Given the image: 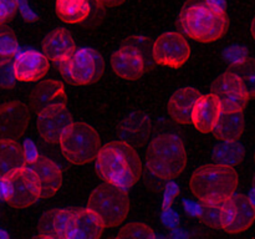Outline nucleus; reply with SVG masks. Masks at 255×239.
I'll list each match as a JSON object with an SVG mask.
<instances>
[{
    "label": "nucleus",
    "mask_w": 255,
    "mask_h": 239,
    "mask_svg": "<svg viewBox=\"0 0 255 239\" xmlns=\"http://www.w3.org/2000/svg\"><path fill=\"white\" fill-rule=\"evenodd\" d=\"M74 209L54 208L42 214L39 223V238L67 239Z\"/></svg>",
    "instance_id": "f3484780"
},
{
    "label": "nucleus",
    "mask_w": 255,
    "mask_h": 239,
    "mask_svg": "<svg viewBox=\"0 0 255 239\" xmlns=\"http://www.w3.org/2000/svg\"><path fill=\"white\" fill-rule=\"evenodd\" d=\"M87 207L99 216L106 228H112L124 223L128 217L129 197L127 189L106 182L91 192Z\"/></svg>",
    "instance_id": "423d86ee"
},
{
    "label": "nucleus",
    "mask_w": 255,
    "mask_h": 239,
    "mask_svg": "<svg viewBox=\"0 0 255 239\" xmlns=\"http://www.w3.org/2000/svg\"><path fill=\"white\" fill-rule=\"evenodd\" d=\"M95 162L97 173L105 182L124 189L133 187L141 178L142 162L138 152L124 139L102 146Z\"/></svg>",
    "instance_id": "f03ea898"
},
{
    "label": "nucleus",
    "mask_w": 255,
    "mask_h": 239,
    "mask_svg": "<svg viewBox=\"0 0 255 239\" xmlns=\"http://www.w3.org/2000/svg\"><path fill=\"white\" fill-rule=\"evenodd\" d=\"M26 162V153L16 139L0 138V178L24 167Z\"/></svg>",
    "instance_id": "5701e85b"
},
{
    "label": "nucleus",
    "mask_w": 255,
    "mask_h": 239,
    "mask_svg": "<svg viewBox=\"0 0 255 239\" xmlns=\"http://www.w3.org/2000/svg\"><path fill=\"white\" fill-rule=\"evenodd\" d=\"M6 62H9V60H7V59H5V57L2 56V55H1V52H0V65H2V64H6Z\"/></svg>",
    "instance_id": "f704fd0d"
},
{
    "label": "nucleus",
    "mask_w": 255,
    "mask_h": 239,
    "mask_svg": "<svg viewBox=\"0 0 255 239\" xmlns=\"http://www.w3.org/2000/svg\"><path fill=\"white\" fill-rule=\"evenodd\" d=\"M254 161H255V153H254Z\"/></svg>",
    "instance_id": "c9c22d12"
},
{
    "label": "nucleus",
    "mask_w": 255,
    "mask_h": 239,
    "mask_svg": "<svg viewBox=\"0 0 255 239\" xmlns=\"http://www.w3.org/2000/svg\"><path fill=\"white\" fill-rule=\"evenodd\" d=\"M76 50L72 35L64 27L54 30L42 41V51L51 61L57 62L67 59Z\"/></svg>",
    "instance_id": "4be33fe9"
},
{
    "label": "nucleus",
    "mask_w": 255,
    "mask_h": 239,
    "mask_svg": "<svg viewBox=\"0 0 255 239\" xmlns=\"http://www.w3.org/2000/svg\"><path fill=\"white\" fill-rule=\"evenodd\" d=\"M64 79L72 85H90L101 79L105 70L104 59L91 47L76 49L67 59L57 62Z\"/></svg>",
    "instance_id": "6e6552de"
},
{
    "label": "nucleus",
    "mask_w": 255,
    "mask_h": 239,
    "mask_svg": "<svg viewBox=\"0 0 255 239\" xmlns=\"http://www.w3.org/2000/svg\"><path fill=\"white\" fill-rule=\"evenodd\" d=\"M72 122L71 114L66 104H52L37 112L36 131L44 141L55 143L59 142L60 134Z\"/></svg>",
    "instance_id": "f8f14e48"
},
{
    "label": "nucleus",
    "mask_w": 255,
    "mask_h": 239,
    "mask_svg": "<svg viewBox=\"0 0 255 239\" xmlns=\"http://www.w3.org/2000/svg\"><path fill=\"white\" fill-rule=\"evenodd\" d=\"M156 237L157 236L153 229L148 224L142 223V222H134V223L127 224L117 234V238L120 239H153Z\"/></svg>",
    "instance_id": "c85d7f7f"
},
{
    "label": "nucleus",
    "mask_w": 255,
    "mask_h": 239,
    "mask_svg": "<svg viewBox=\"0 0 255 239\" xmlns=\"http://www.w3.org/2000/svg\"><path fill=\"white\" fill-rule=\"evenodd\" d=\"M239 176L232 166L208 163L192 173L189 188L202 204L223 203L236 194Z\"/></svg>",
    "instance_id": "7ed1b4c3"
},
{
    "label": "nucleus",
    "mask_w": 255,
    "mask_h": 239,
    "mask_svg": "<svg viewBox=\"0 0 255 239\" xmlns=\"http://www.w3.org/2000/svg\"><path fill=\"white\" fill-rule=\"evenodd\" d=\"M231 70L234 74H237V76L243 82L249 99H255V59L243 57L233 62Z\"/></svg>",
    "instance_id": "bb28decb"
},
{
    "label": "nucleus",
    "mask_w": 255,
    "mask_h": 239,
    "mask_svg": "<svg viewBox=\"0 0 255 239\" xmlns=\"http://www.w3.org/2000/svg\"><path fill=\"white\" fill-rule=\"evenodd\" d=\"M66 92L62 82L57 80H44L32 87L30 102L34 111L40 112L52 104H66Z\"/></svg>",
    "instance_id": "412c9836"
},
{
    "label": "nucleus",
    "mask_w": 255,
    "mask_h": 239,
    "mask_svg": "<svg viewBox=\"0 0 255 239\" xmlns=\"http://www.w3.org/2000/svg\"><path fill=\"white\" fill-rule=\"evenodd\" d=\"M56 14L66 24H80L89 17L91 5L89 0H56Z\"/></svg>",
    "instance_id": "393cba45"
},
{
    "label": "nucleus",
    "mask_w": 255,
    "mask_h": 239,
    "mask_svg": "<svg viewBox=\"0 0 255 239\" xmlns=\"http://www.w3.org/2000/svg\"><path fill=\"white\" fill-rule=\"evenodd\" d=\"M186 146L179 136L163 133L154 137L146 152V166L157 178L169 181L177 178L186 169Z\"/></svg>",
    "instance_id": "20e7f679"
},
{
    "label": "nucleus",
    "mask_w": 255,
    "mask_h": 239,
    "mask_svg": "<svg viewBox=\"0 0 255 239\" xmlns=\"http://www.w3.org/2000/svg\"><path fill=\"white\" fill-rule=\"evenodd\" d=\"M36 173L41 186V198H50L59 191L62 183V172L57 163L45 156H37L36 158L26 162Z\"/></svg>",
    "instance_id": "dca6fc26"
},
{
    "label": "nucleus",
    "mask_w": 255,
    "mask_h": 239,
    "mask_svg": "<svg viewBox=\"0 0 255 239\" xmlns=\"http://www.w3.org/2000/svg\"><path fill=\"white\" fill-rule=\"evenodd\" d=\"M59 144L65 159L77 166L95 161L101 148L97 131L85 122L72 121L60 134Z\"/></svg>",
    "instance_id": "39448f33"
},
{
    "label": "nucleus",
    "mask_w": 255,
    "mask_h": 239,
    "mask_svg": "<svg viewBox=\"0 0 255 239\" xmlns=\"http://www.w3.org/2000/svg\"><path fill=\"white\" fill-rule=\"evenodd\" d=\"M19 9V0H0V26L9 21Z\"/></svg>",
    "instance_id": "7c9ffc66"
},
{
    "label": "nucleus",
    "mask_w": 255,
    "mask_h": 239,
    "mask_svg": "<svg viewBox=\"0 0 255 239\" xmlns=\"http://www.w3.org/2000/svg\"><path fill=\"white\" fill-rule=\"evenodd\" d=\"M92 1L101 9H107V7L119 6V5L124 4L126 0H92Z\"/></svg>",
    "instance_id": "2f4dec72"
},
{
    "label": "nucleus",
    "mask_w": 255,
    "mask_h": 239,
    "mask_svg": "<svg viewBox=\"0 0 255 239\" xmlns=\"http://www.w3.org/2000/svg\"><path fill=\"white\" fill-rule=\"evenodd\" d=\"M105 228L106 227L99 216L89 207L74 209V218L67 238L97 239L102 236Z\"/></svg>",
    "instance_id": "6ab92c4d"
},
{
    "label": "nucleus",
    "mask_w": 255,
    "mask_h": 239,
    "mask_svg": "<svg viewBox=\"0 0 255 239\" xmlns=\"http://www.w3.org/2000/svg\"><path fill=\"white\" fill-rule=\"evenodd\" d=\"M244 131L243 112H223L214 126L213 133L217 139L223 142H236Z\"/></svg>",
    "instance_id": "b1692460"
},
{
    "label": "nucleus",
    "mask_w": 255,
    "mask_h": 239,
    "mask_svg": "<svg viewBox=\"0 0 255 239\" xmlns=\"http://www.w3.org/2000/svg\"><path fill=\"white\" fill-rule=\"evenodd\" d=\"M228 221L223 231L231 234L246 232L255 222V204L244 194H234L228 201Z\"/></svg>",
    "instance_id": "2eb2a0df"
},
{
    "label": "nucleus",
    "mask_w": 255,
    "mask_h": 239,
    "mask_svg": "<svg viewBox=\"0 0 255 239\" xmlns=\"http://www.w3.org/2000/svg\"><path fill=\"white\" fill-rule=\"evenodd\" d=\"M244 148L238 141L223 142L217 144L213 149V159L217 163L226 164V166H236L243 159Z\"/></svg>",
    "instance_id": "a878e982"
},
{
    "label": "nucleus",
    "mask_w": 255,
    "mask_h": 239,
    "mask_svg": "<svg viewBox=\"0 0 255 239\" xmlns=\"http://www.w3.org/2000/svg\"><path fill=\"white\" fill-rule=\"evenodd\" d=\"M221 114V104L213 94L201 95L193 107L191 122L201 133H209L213 131Z\"/></svg>",
    "instance_id": "a211bd4d"
},
{
    "label": "nucleus",
    "mask_w": 255,
    "mask_h": 239,
    "mask_svg": "<svg viewBox=\"0 0 255 239\" xmlns=\"http://www.w3.org/2000/svg\"><path fill=\"white\" fill-rule=\"evenodd\" d=\"M178 22L187 36L204 44L221 39L229 26L223 0H188Z\"/></svg>",
    "instance_id": "f257e3e1"
},
{
    "label": "nucleus",
    "mask_w": 255,
    "mask_h": 239,
    "mask_svg": "<svg viewBox=\"0 0 255 239\" xmlns=\"http://www.w3.org/2000/svg\"><path fill=\"white\" fill-rule=\"evenodd\" d=\"M16 81L34 82L44 79L50 69L49 57L44 52L25 50L17 52L12 60Z\"/></svg>",
    "instance_id": "4468645a"
},
{
    "label": "nucleus",
    "mask_w": 255,
    "mask_h": 239,
    "mask_svg": "<svg viewBox=\"0 0 255 239\" xmlns=\"http://www.w3.org/2000/svg\"><path fill=\"white\" fill-rule=\"evenodd\" d=\"M252 202L255 204V174H254V178H253V186H252V197H251Z\"/></svg>",
    "instance_id": "473e14b6"
},
{
    "label": "nucleus",
    "mask_w": 255,
    "mask_h": 239,
    "mask_svg": "<svg viewBox=\"0 0 255 239\" xmlns=\"http://www.w3.org/2000/svg\"><path fill=\"white\" fill-rule=\"evenodd\" d=\"M189 56H191V46L181 32H163L152 45L153 61L162 66L178 69L188 61Z\"/></svg>",
    "instance_id": "1a4fd4ad"
},
{
    "label": "nucleus",
    "mask_w": 255,
    "mask_h": 239,
    "mask_svg": "<svg viewBox=\"0 0 255 239\" xmlns=\"http://www.w3.org/2000/svg\"><path fill=\"white\" fill-rule=\"evenodd\" d=\"M0 197L14 208H27L41 198V186L36 173L25 164L0 178Z\"/></svg>",
    "instance_id": "0eeeda50"
},
{
    "label": "nucleus",
    "mask_w": 255,
    "mask_h": 239,
    "mask_svg": "<svg viewBox=\"0 0 255 239\" xmlns=\"http://www.w3.org/2000/svg\"><path fill=\"white\" fill-rule=\"evenodd\" d=\"M111 66L119 77L128 81H136L147 70L144 50L139 45L127 41L111 57Z\"/></svg>",
    "instance_id": "9b49d317"
},
{
    "label": "nucleus",
    "mask_w": 255,
    "mask_h": 239,
    "mask_svg": "<svg viewBox=\"0 0 255 239\" xmlns=\"http://www.w3.org/2000/svg\"><path fill=\"white\" fill-rule=\"evenodd\" d=\"M211 90L223 112H243L251 100L243 82L232 70L217 77Z\"/></svg>",
    "instance_id": "9d476101"
},
{
    "label": "nucleus",
    "mask_w": 255,
    "mask_h": 239,
    "mask_svg": "<svg viewBox=\"0 0 255 239\" xmlns=\"http://www.w3.org/2000/svg\"><path fill=\"white\" fill-rule=\"evenodd\" d=\"M29 121V107L22 102L10 101L0 105V138H20L26 131Z\"/></svg>",
    "instance_id": "ddd939ff"
},
{
    "label": "nucleus",
    "mask_w": 255,
    "mask_h": 239,
    "mask_svg": "<svg viewBox=\"0 0 255 239\" xmlns=\"http://www.w3.org/2000/svg\"><path fill=\"white\" fill-rule=\"evenodd\" d=\"M251 31H252V35H253V37H254V40H255V17L253 19V21H252Z\"/></svg>",
    "instance_id": "72a5a7b5"
},
{
    "label": "nucleus",
    "mask_w": 255,
    "mask_h": 239,
    "mask_svg": "<svg viewBox=\"0 0 255 239\" xmlns=\"http://www.w3.org/2000/svg\"><path fill=\"white\" fill-rule=\"evenodd\" d=\"M201 92L194 87H182L174 92L168 101V115L179 124L191 123L192 112Z\"/></svg>",
    "instance_id": "aec40b11"
},
{
    "label": "nucleus",
    "mask_w": 255,
    "mask_h": 239,
    "mask_svg": "<svg viewBox=\"0 0 255 239\" xmlns=\"http://www.w3.org/2000/svg\"><path fill=\"white\" fill-rule=\"evenodd\" d=\"M15 81H16V77H15L14 74L12 61L0 65V87L12 89L15 85Z\"/></svg>",
    "instance_id": "c756f323"
},
{
    "label": "nucleus",
    "mask_w": 255,
    "mask_h": 239,
    "mask_svg": "<svg viewBox=\"0 0 255 239\" xmlns=\"http://www.w3.org/2000/svg\"><path fill=\"white\" fill-rule=\"evenodd\" d=\"M228 201L223 203L203 204L201 212V219L203 223L212 228L223 229L228 221Z\"/></svg>",
    "instance_id": "cd10ccee"
}]
</instances>
